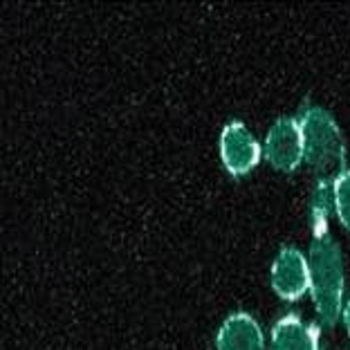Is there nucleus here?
<instances>
[{
    "mask_svg": "<svg viewBox=\"0 0 350 350\" xmlns=\"http://www.w3.org/2000/svg\"><path fill=\"white\" fill-rule=\"evenodd\" d=\"M335 204V182L321 180L317 182L312 193V206H310V220H312V234L323 236L328 234V218Z\"/></svg>",
    "mask_w": 350,
    "mask_h": 350,
    "instance_id": "nucleus-8",
    "label": "nucleus"
},
{
    "mask_svg": "<svg viewBox=\"0 0 350 350\" xmlns=\"http://www.w3.org/2000/svg\"><path fill=\"white\" fill-rule=\"evenodd\" d=\"M319 325L306 323L297 314L283 317L272 330V350H319Z\"/></svg>",
    "mask_w": 350,
    "mask_h": 350,
    "instance_id": "nucleus-6",
    "label": "nucleus"
},
{
    "mask_svg": "<svg viewBox=\"0 0 350 350\" xmlns=\"http://www.w3.org/2000/svg\"><path fill=\"white\" fill-rule=\"evenodd\" d=\"M272 288L281 299L297 301L310 290V267L294 247H283L272 265Z\"/></svg>",
    "mask_w": 350,
    "mask_h": 350,
    "instance_id": "nucleus-5",
    "label": "nucleus"
},
{
    "mask_svg": "<svg viewBox=\"0 0 350 350\" xmlns=\"http://www.w3.org/2000/svg\"><path fill=\"white\" fill-rule=\"evenodd\" d=\"M216 344L218 350H262L260 325L254 317L236 312L222 323Z\"/></svg>",
    "mask_w": 350,
    "mask_h": 350,
    "instance_id": "nucleus-7",
    "label": "nucleus"
},
{
    "mask_svg": "<svg viewBox=\"0 0 350 350\" xmlns=\"http://www.w3.org/2000/svg\"><path fill=\"white\" fill-rule=\"evenodd\" d=\"M344 321H346V328H348V335H350V301H348V306L344 308Z\"/></svg>",
    "mask_w": 350,
    "mask_h": 350,
    "instance_id": "nucleus-10",
    "label": "nucleus"
},
{
    "mask_svg": "<svg viewBox=\"0 0 350 350\" xmlns=\"http://www.w3.org/2000/svg\"><path fill=\"white\" fill-rule=\"evenodd\" d=\"M265 157L278 171L290 173L304 160V133L297 119L283 117L269 129L265 139Z\"/></svg>",
    "mask_w": 350,
    "mask_h": 350,
    "instance_id": "nucleus-3",
    "label": "nucleus"
},
{
    "mask_svg": "<svg viewBox=\"0 0 350 350\" xmlns=\"http://www.w3.org/2000/svg\"><path fill=\"white\" fill-rule=\"evenodd\" d=\"M299 124L301 133H304V160L319 173L344 169L346 144L337 122L328 110L319 106H306Z\"/></svg>",
    "mask_w": 350,
    "mask_h": 350,
    "instance_id": "nucleus-2",
    "label": "nucleus"
},
{
    "mask_svg": "<svg viewBox=\"0 0 350 350\" xmlns=\"http://www.w3.org/2000/svg\"><path fill=\"white\" fill-rule=\"evenodd\" d=\"M335 209L341 225L350 229V169L339 173L335 180Z\"/></svg>",
    "mask_w": 350,
    "mask_h": 350,
    "instance_id": "nucleus-9",
    "label": "nucleus"
},
{
    "mask_svg": "<svg viewBox=\"0 0 350 350\" xmlns=\"http://www.w3.org/2000/svg\"><path fill=\"white\" fill-rule=\"evenodd\" d=\"M220 157L232 175L250 173L260 160V146L241 122H232L220 135Z\"/></svg>",
    "mask_w": 350,
    "mask_h": 350,
    "instance_id": "nucleus-4",
    "label": "nucleus"
},
{
    "mask_svg": "<svg viewBox=\"0 0 350 350\" xmlns=\"http://www.w3.org/2000/svg\"><path fill=\"white\" fill-rule=\"evenodd\" d=\"M310 292L323 325H335L344 301V260L335 238L314 236L310 247Z\"/></svg>",
    "mask_w": 350,
    "mask_h": 350,
    "instance_id": "nucleus-1",
    "label": "nucleus"
}]
</instances>
